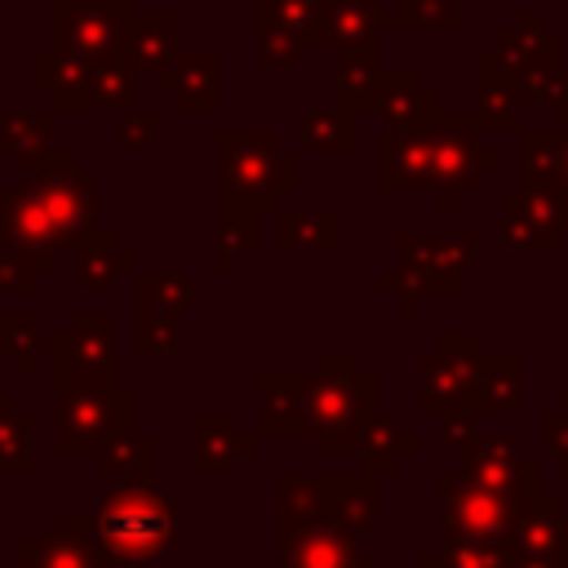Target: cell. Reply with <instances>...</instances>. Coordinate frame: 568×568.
Segmentation results:
<instances>
[{"instance_id":"6da1fadb","label":"cell","mask_w":568,"mask_h":568,"mask_svg":"<svg viewBox=\"0 0 568 568\" xmlns=\"http://www.w3.org/2000/svg\"><path fill=\"white\" fill-rule=\"evenodd\" d=\"M266 430H320L324 448H351L377 417V377L359 373L351 355H324L311 377H257Z\"/></svg>"},{"instance_id":"2e32d148","label":"cell","mask_w":568,"mask_h":568,"mask_svg":"<svg viewBox=\"0 0 568 568\" xmlns=\"http://www.w3.org/2000/svg\"><path fill=\"white\" fill-rule=\"evenodd\" d=\"M382 31H386L382 0H324L320 9V49H333V53L377 49Z\"/></svg>"},{"instance_id":"e0dca14e","label":"cell","mask_w":568,"mask_h":568,"mask_svg":"<svg viewBox=\"0 0 568 568\" xmlns=\"http://www.w3.org/2000/svg\"><path fill=\"white\" fill-rule=\"evenodd\" d=\"M182 44H178V13L173 9H138L129 36H124V58L138 71H151L155 84L173 71Z\"/></svg>"},{"instance_id":"60d3db41","label":"cell","mask_w":568,"mask_h":568,"mask_svg":"<svg viewBox=\"0 0 568 568\" xmlns=\"http://www.w3.org/2000/svg\"><path fill=\"white\" fill-rule=\"evenodd\" d=\"M302 53H306V49H302V44H293L288 36L257 27V62H262V67H275V71H280V67H293Z\"/></svg>"},{"instance_id":"1f68e13d","label":"cell","mask_w":568,"mask_h":568,"mask_svg":"<svg viewBox=\"0 0 568 568\" xmlns=\"http://www.w3.org/2000/svg\"><path fill=\"white\" fill-rule=\"evenodd\" d=\"M524 111H528V106H524V98H519L515 84L479 80V102H475L479 129H488V133H510V129H519Z\"/></svg>"},{"instance_id":"f546056e","label":"cell","mask_w":568,"mask_h":568,"mask_svg":"<svg viewBox=\"0 0 568 568\" xmlns=\"http://www.w3.org/2000/svg\"><path fill=\"white\" fill-rule=\"evenodd\" d=\"M138 106V67L115 53V58H102L98 71H93V111H133Z\"/></svg>"},{"instance_id":"484cf974","label":"cell","mask_w":568,"mask_h":568,"mask_svg":"<svg viewBox=\"0 0 568 568\" xmlns=\"http://www.w3.org/2000/svg\"><path fill=\"white\" fill-rule=\"evenodd\" d=\"M439 493H448V506H453V519L466 528V532H484V537H493V532H501L506 528V506H501V493H493V488H479V484H462V479H439Z\"/></svg>"},{"instance_id":"74e56055","label":"cell","mask_w":568,"mask_h":568,"mask_svg":"<svg viewBox=\"0 0 568 568\" xmlns=\"http://www.w3.org/2000/svg\"><path fill=\"white\" fill-rule=\"evenodd\" d=\"M138 351L142 355H173L178 351V320L138 311Z\"/></svg>"},{"instance_id":"9c48e42d","label":"cell","mask_w":568,"mask_h":568,"mask_svg":"<svg viewBox=\"0 0 568 568\" xmlns=\"http://www.w3.org/2000/svg\"><path fill=\"white\" fill-rule=\"evenodd\" d=\"M27 178L36 182V191H40L44 209L53 213L58 231L67 235V244L98 231V178L89 169H80V160L71 151H53V160Z\"/></svg>"},{"instance_id":"f35d334b","label":"cell","mask_w":568,"mask_h":568,"mask_svg":"<svg viewBox=\"0 0 568 568\" xmlns=\"http://www.w3.org/2000/svg\"><path fill=\"white\" fill-rule=\"evenodd\" d=\"M102 470H129V466H138V470H146L151 466V439L146 435H115L106 448H102V462H98Z\"/></svg>"},{"instance_id":"7bdbcfd3","label":"cell","mask_w":568,"mask_h":568,"mask_svg":"<svg viewBox=\"0 0 568 568\" xmlns=\"http://www.w3.org/2000/svg\"><path fill=\"white\" fill-rule=\"evenodd\" d=\"M559 129H568V102L559 106Z\"/></svg>"},{"instance_id":"603a6c76","label":"cell","mask_w":568,"mask_h":568,"mask_svg":"<svg viewBox=\"0 0 568 568\" xmlns=\"http://www.w3.org/2000/svg\"><path fill=\"white\" fill-rule=\"evenodd\" d=\"M297 138H302V151L311 155H351L359 146V111L355 106H320V111H306L297 115Z\"/></svg>"},{"instance_id":"5b68a950","label":"cell","mask_w":568,"mask_h":568,"mask_svg":"<svg viewBox=\"0 0 568 568\" xmlns=\"http://www.w3.org/2000/svg\"><path fill=\"white\" fill-rule=\"evenodd\" d=\"M0 244L13 262H22L36 275L58 271V257L71 248L27 173L0 195Z\"/></svg>"},{"instance_id":"83f0119b","label":"cell","mask_w":568,"mask_h":568,"mask_svg":"<svg viewBox=\"0 0 568 568\" xmlns=\"http://www.w3.org/2000/svg\"><path fill=\"white\" fill-rule=\"evenodd\" d=\"M133 293H138V311H151V315H186L191 311V275L186 271H138L133 280Z\"/></svg>"},{"instance_id":"52a82bcc","label":"cell","mask_w":568,"mask_h":568,"mask_svg":"<svg viewBox=\"0 0 568 568\" xmlns=\"http://www.w3.org/2000/svg\"><path fill=\"white\" fill-rule=\"evenodd\" d=\"M133 18L138 0H53V44L102 62L124 53Z\"/></svg>"},{"instance_id":"b9f144b4","label":"cell","mask_w":568,"mask_h":568,"mask_svg":"<svg viewBox=\"0 0 568 568\" xmlns=\"http://www.w3.org/2000/svg\"><path fill=\"white\" fill-rule=\"evenodd\" d=\"M541 435H546V444L559 453V462L568 470V408L555 413V417H541Z\"/></svg>"},{"instance_id":"cb8c5ba5","label":"cell","mask_w":568,"mask_h":568,"mask_svg":"<svg viewBox=\"0 0 568 568\" xmlns=\"http://www.w3.org/2000/svg\"><path fill=\"white\" fill-rule=\"evenodd\" d=\"M257 204L217 186V271H235L248 248H257Z\"/></svg>"},{"instance_id":"ab89813d","label":"cell","mask_w":568,"mask_h":568,"mask_svg":"<svg viewBox=\"0 0 568 568\" xmlns=\"http://www.w3.org/2000/svg\"><path fill=\"white\" fill-rule=\"evenodd\" d=\"M155 133H160V120H155V111H146V106H133V111H124V115H120V129H115V146H120V151H146V146H155Z\"/></svg>"},{"instance_id":"ffe728a7","label":"cell","mask_w":568,"mask_h":568,"mask_svg":"<svg viewBox=\"0 0 568 568\" xmlns=\"http://www.w3.org/2000/svg\"><path fill=\"white\" fill-rule=\"evenodd\" d=\"M164 93H173V102L182 111L209 115L217 106V53L213 49H182L173 71L160 80Z\"/></svg>"},{"instance_id":"ee69618b","label":"cell","mask_w":568,"mask_h":568,"mask_svg":"<svg viewBox=\"0 0 568 568\" xmlns=\"http://www.w3.org/2000/svg\"><path fill=\"white\" fill-rule=\"evenodd\" d=\"M0 266H4V244H0Z\"/></svg>"},{"instance_id":"277c9868","label":"cell","mask_w":568,"mask_h":568,"mask_svg":"<svg viewBox=\"0 0 568 568\" xmlns=\"http://www.w3.org/2000/svg\"><path fill=\"white\" fill-rule=\"evenodd\" d=\"M430 142H435V200L444 213H457L466 195L484 186L488 173L501 169V155L479 146V120L475 111H439L430 120Z\"/></svg>"},{"instance_id":"7c38bea8","label":"cell","mask_w":568,"mask_h":568,"mask_svg":"<svg viewBox=\"0 0 568 568\" xmlns=\"http://www.w3.org/2000/svg\"><path fill=\"white\" fill-rule=\"evenodd\" d=\"M133 399L111 390H62V435L58 448H98L102 439H115L129 430Z\"/></svg>"},{"instance_id":"4fadbf2b","label":"cell","mask_w":568,"mask_h":568,"mask_svg":"<svg viewBox=\"0 0 568 568\" xmlns=\"http://www.w3.org/2000/svg\"><path fill=\"white\" fill-rule=\"evenodd\" d=\"M466 479L493 493H528L537 479V457H528L515 439L488 435L466 444Z\"/></svg>"},{"instance_id":"4dcf8cb0","label":"cell","mask_w":568,"mask_h":568,"mask_svg":"<svg viewBox=\"0 0 568 568\" xmlns=\"http://www.w3.org/2000/svg\"><path fill=\"white\" fill-rule=\"evenodd\" d=\"M386 27H404V31H457L462 27V0H390Z\"/></svg>"},{"instance_id":"9a60e30c","label":"cell","mask_w":568,"mask_h":568,"mask_svg":"<svg viewBox=\"0 0 568 568\" xmlns=\"http://www.w3.org/2000/svg\"><path fill=\"white\" fill-rule=\"evenodd\" d=\"M93 71H98L93 58L67 53L58 44L31 53V80H36V89L49 93L62 111H93Z\"/></svg>"},{"instance_id":"4316f807","label":"cell","mask_w":568,"mask_h":568,"mask_svg":"<svg viewBox=\"0 0 568 568\" xmlns=\"http://www.w3.org/2000/svg\"><path fill=\"white\" fill-rule=\"evenodd\" d=\"M320 9L324 0H257V27L280 31L311 53L320 49Z\"/></svg>"},{"instance_id":"7402d4cb","label":"cell","mask_w":568,"mask_h":568,"mask_svg":"<svg viewBox=\"0 0 568 568\" xmlns=\"http://www.w3.org/2000/svg\"><path fill=\"white\" fill-rule=\"evenodd\" d=\"M501 213H515L524 222H532L555 248L568 240V195L541 186V182H519L515 191H501Z\"/></svg>"},{"instance_id":"44dd1931","label":"cell","mask_w":568,"mask_h":568,"mask_svg":"<svg viewBox=\"0 0 568 568\" xmlns=\"http://www.w3.org/2000/svg\"><path fill=\"white\" fill-rule=\"evenodd\" d=\"M337 244H342V217L333 209H315V213L275 209L280 253H337Z\"/></svg>"},{"instance_id":"836d02e7","label":"cell","mask_w":568,"mask_h":568,"mask_svg":"<svg viewBox=\"0 0 568 568\" xmlns=\"http://www.w3.org/2000/svg\"><path fill=\"white\" fill-rule=\"evenodd\" d=\"M377 80H382L377 49L342 53V67H337V93H342V102H346V106L368 111V102H373V93H377Z\"/></svg>"},{"instance_id":"e575fe53","label":"cell","mask_w":568,"mask_h":568,"mask_svg":"<svg viewBox=\"0 0 568 568\" xmlns=\"http://www.w3.org/2000/svg\"><path fill=\"white\" fill-rule=\"evenodd\" d=\"M40 346H44V337L36 333V320L27 311H0V355H9L22 373H31Z\"/></svg>"},{"instance_id":"ba28073f","label":"cell","mask_w":568,"mask_h":568,"mask_svg":"<svg viewBox=\"0 0 568 568\" xmlns=\"http://www.w3.org/2000/svg\"><path fill=\"white\" fill-rule=\"evenodd\" d=\"M479 235L475 231H404L399 235V257H404V284L413 293H457V284L470 275L479 262Z\"/></svg>"},{"instance_id":"d6a6232c","label":"cell","mask_w":568,"mask_h":568,"mask_svg":"<svg viewBox=\"0 0 568 568\" xmlns=\"http://www.w3.org/2000/svg\"><path fill=\"white\" fill-rule=\"evenodd\" d=\"M248 448L253 439H244L231 417H217V413L200 417V466L204 470H231L235 453H248Z\"/></svg>"},{"instance_id":"f6af8a7d","label":"cell","mask_w":568,"mask_h":568,"mask_svg":"<svg viewBox=\"0 0 568 568\" xmlns=\"http://www.w3.org/2000/svg\"><path fill=\"white\" fill-rule=\"evenodd\" d=\"M564 408H568V395H564Z\"/></svg>"},{"instance_id":"ac0fdd59","label":"cell","mask_w":568,"mask_h":568,"mask_svg":"<svg viewBox=\"0 0 568 568\" xmlns=\"http://www.w3.org/2000/svg\"><path fill=\"white\" fill-rule=\"evenodd\" d=\"M71 271H75L80 288L111 293V288H120L124 275H138V257L111 231H89L71 244Z\"/></svg>"},{"instance_id":"d6986e66","label":"cell","mask_w":568,"mask_h":568,"mask_svg":"<svg viewBox=\"0 0 568 568\" xmlns=\"http://www.w3.org/2000/svg\"><path fill=\"white\" fill-rule=\"evenodd\" d=\"M58 111H0V146L18 164V173H36L53 160Z\"/></svg>"},{"instance_id":"8992f818","label":"cell","mask_w":568,"mask_h":568,"mask_svg":"<svg viewBox=\"0 0 568 568\" xmlns=\"http://www.w3.org/2000/svg\"><path fill=\"white\" fill-rule=\"evenodd\" d=\"M44 346L53 351L62 390H115V315L84 311L75 315L71 333L44 337Z\"/></svg>"},{"instance_id":"7a4b0ae2","label":"cell","mask_w":568,"mask_h":568,"mask_svg":"<svg viewBox=\"0 0 568 568\" xmlns=\"http://www.w3.org/2000/svg\"><path fill=\"white\" fill-rule=\"evenodd\" d=\"M217 186L244 195L262 213L280 204V195L297 191V155L280 146L275 133L262 129H222L217 133Z\"/></svg>"},{"instance_id":"30bf717a","label":"cell","mask_w":568,"mask_h":568,"mask_svg":"<svg viewBox=\"0 0 568 568\" xmlns=\"http://www.w3.org/2000/svg\"><path fill=\"white\" fill-rule=\"evenodd\" d=\"M484 368L479 337L470 333H448L430 355H422V408L426 413H462L470 408L475 382Z\"/></svg>"},{"instance_id":"d4e9b609","label":"cell","mask_w":568,"mask_h":568,"mask_svg":"<svg viewBox=\"0 0 568 568\" xmlns=\"http://www.w3.org/2000/svg\"><path fill=\"white\" fill-rule=\"evenodd\" d=\"M519 169L528 182H541L559 195H568V129H528L519 138Z\"/></svg>"},{"instance_id":"5bb4252c","label":"cell","mask_w":568,"mask_h":568,"mask_svg":"<svg viewBox=\"0 0 568 568\" xmlns=\"http://www.w3.org/2000/svg\"><path fill=\"white\" fill-rule=\"evenodd\" d=\"M368 111H373L386 129H422V124H430L444 106H439V93L426 89L413 67H390V71H382Z\"/></svg>"},{"instance_id":"8d00e7d4","label":"cell","mask_w":568,"mask_h":568,"mask_svg":"<svg viewBox=\"0 0 568 568\" xmlns=\"http://www.w3.org/2000/svg\"><path fill=\"white\" fill-rule=\"evenodd\" d=\"M497 240H501V248L515 257V253H555V244L532 226V222H524V217H515V213H501L497 217Z\"/></svg>"},{"instance_id":"8fae6325","label":"cell","mask_w":568,"mask_h":568,"mask_svg":"<svg viewBox=\"0 0 568 568\" xmlns=\"http://www.w3.org/2000/svg\"><path fill=\"white\" fill-rule=\"evenodd\" d=\"M435 186V142L430 124L422 129H382L377 138V191L404 195V191H430Z\"/></svg>"},{"instance_id":"3957f363","label":"cell","mask_w":568,"mask_h":568,"mask_svg":"<svg viewBox=\"0 0 568 568\" xmlns=\"http://www.w3.org/2000/svg\"><path fill=\"white\" fill-rule=\"evenodd\" d=\"M173 528H178L173 506L146 484H124V488L106 493L98 506V537H102L106 555H115L124 564L160 559L173 546Z\"/></svg>"},{"instance_id":"d590c367","label":"cell","mask_w":568,"mask_h":568,"mask_svg":"<svg viewBox=\"0 0 568 568\" xmlns=\"http://www.w3.org/2000/svg\"><path fill=\"white\" fill-rule=\"evenodd\" d=\"M27 439H31V417L13 408L9 395H0V466H31V453H27Z\"/></svg>"},{"instance_id":"f1b7e54d","label":"cell","mask_w":568,"mask_h":568,"mask_svg":"<svg viewBox=\"0 0 568 568\" xmlns=\"http://www.w3.org/2000/svg\"><path fill=\"white\" fill-rule=\"evenodd\" d=\"M519 399V355H484L470 413H501Z\"/></svg>"}]
</instances>
